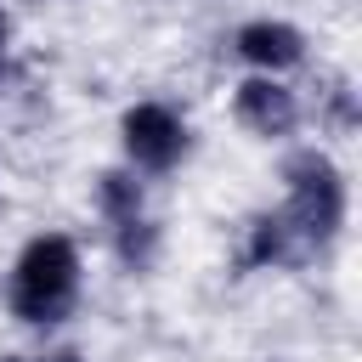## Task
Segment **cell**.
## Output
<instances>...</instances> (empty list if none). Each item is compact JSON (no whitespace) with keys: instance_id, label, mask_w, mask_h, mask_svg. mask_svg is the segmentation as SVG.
Returning <instances> with one entry per match:
<instances>
[{"instance_id":"obj_1","label":"cell","mask_w":362,"mask_h":362,"mask_svg":"<svg viewBox=\"0 0 362 362\" xmlns=\"http://www.w3.org/2000/svg\"><path fill=\"white\" fill-rule=\"evenodd\" d=\"M79 300V249L68 232H40L23 243L17 266H11V311L17 322L51 328L74 311Z\"/></svg>"},{"instance_id":"obj_2","label":"cell","mask_w":362,"mask_h":362,"mask_svg":"<svg viewBox=\"0 0 362 362\" xmlns=\"http://www.w3.org/2000/svg\"><path fill=\"white\" fill-rule=\"evenodd\" d=\"M283 181H288V204L277 215L305 243V255L322 249V243H334L339 226H345V175L334 170V158L317 153V147H300L283 164Z\"/></svg>"},{"instance_id":"obj_3","label":"cell","mask_w":362,"mask_h":362,"mask_svg":"<svg viewBox=\"0 0 362 362\" xmlns=\"http://www.w3.org/2000/svg\"><path fill=\"white\" fill-rule=\"evenodd\" d=\"M119 136H124V153H130L136 170H170V164H181V153H187V124H181V113L164 107V102H136V107L124 113Z\"/></svg>"},{"instance_id":"obj_4","label":"cell","mask_w":362,"mask_h":362,"mask_svg":"<svg viewBox=\"0 0 362 362\" xmlns=\"http://www.w3.org/2000/svg\"><path fill=\"white\" fill-rule=\"evenodd\" d=\"M232 113H238V124L255 130V136H288V130L300 124V96H294L283 79H272V74H249V79L232 90Z\"/></svg>"},{"instance_id":"obj_5","label":"cell","mask_w":362,"mask_h":362,"mask_svg":"<svg viewBox=\"0 0 362 362\" xmlns=\"http://www.w3.org/2000/svg\"><path fill=\"white\" fill-rule=\"evenodd\" d=\"M232 51L255 68V74H288V68H300L305 62V34L294 28V23H283V17H255V23H243L238 34H232Z\"/></svg>"},{"instance_id":"obj_6","label":"cell","mask_w":362,"mask_h":362,"mask_svg":"<svg viewBox=\"0 0 362 362\" xmlns=\"http://www.w3.org/2000/svg\"><path fill=\"white\" fill-rule=\"evenodd\" d=\"M294 260H305V243L288 232L283 215H260L249 226V266H294Z\"/></svg>"},{"instance_id":"obj_7","label":"cell","mask_w":362,"mask_h":362,"mask_svg":"<svg viewBox=\"0 0 362 362\" xmlns=\"http://www.w3.org/2000/svg\"><path fill=\"white\" fill-rule=\"evenodd\" d=\"M96 204H102V215L113 226L130 221V215H141V181H136V170H102L96 175Z\"/></svg>"},{"instance_id":"obj_8","label":"cell","mask_w":362,"mask_h":362,"mask_svg":"<svg viewBox=\"0 0 362 362\" xmlns=\"http://www.w3.org/2000/svg\"><path fill=\"white\" fill-rule=\"evenodd\" d=\"M113 243H119V260H124L130 272H147L153 255H158V226H153L147 215H130V221L113 226Z\"/></svg>"},{"instance_id":"obj_9","label":"cell","mask_w":362,"mask_h":362,"mask_svg":"<svg viewBox=\"0 0 362 362\" xmlns=\"http://www.w3.org/2000/svg\"><path fill=\"white\" fill-rule=\"evenodd\" d=\"M317 113H322V124H328V130H339V136H345V130H356V90H351L345 79H334V85L317 96Z\"/></svg>"},{"instance_id":"obj_10","label":"cell","mask_w":362,"mask_h":362,"mask_svg":"<svg viewBox=\"0 0 362 362\" xmlns=\"http://www.w3.org/2000/svg\"><path fill=\"white\" fill-rule=\"evenodd\" d=\"M6 45H11V17H6V6H0V57H6Z\"/></svg>"},{"instance_id":"obj_11","label":"cell","mask_w":362,"mask_h":362,"mask_svg":"<svg viewBox=\"0 0 362 362\" xmlns=\"http://www.w3.org/2000/svg\"><path fill=\"white\" fill-rule=\"evenodd\" d=\"M40 362H79V351H51V356H40Z\"/></svg>"}]
</instances>
